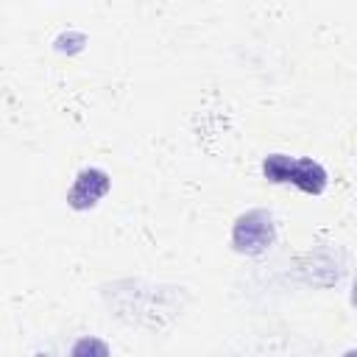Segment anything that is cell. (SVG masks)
I'll use <instances>...</instances> for the list:
<instances>
[{
  "label": "cell",
  "instance_id": "cell-1",
  "mask_svg": "<svg viewBox=\"0 0 357 357\" xmlns=\"http://www.w3.org/2000/svg\"><path fill=\"white\" fill-rule=\"evenodd\" d=\"M276 240V223L268 209H248L231 226V245L240 254H265Z\"/></svg>",
  "mask_w": 357,
  "mask_h": 357
},
{
  "label": "cell",
  "instance_id": "cell-2",
  "mask_svg": "<svg viewBox=\"0 0 357 357\" xmlns=\"http://www.w3.org/2000/svg\"><path fill=\"white\" fill-rule=\"evenodd\" d=\"M109 187H112V178H109L106 170H100V167H84L75 176L70 192H67V204L73 209H89V206H95L109 192Z\"/></svg>",
  "mask_w": 357,
  "mask_h": 357
},
{
  "label": "cell",
  "instance_id": "cell-3",
  "mask_svg": "<svg viewBox=\"0 0 357 357\" xmlns=\"http://www.w3.org/2000/svg\"><path fill=\"white\" fill-rule=\"evenodd\" d=\"M326 170L315 162V159H310V156H304V159H296V165H293V173H290V181L301 190V192H307V195H321L324 190H326Z\"/></svg>",
  "mask_w": 357,
  "mask_h": 357
},
{
  "label": "cell",
  "instance_id": "cell-4",
  "mask_svg": "<svg viewBox=\"0 0 357 357\" xmlns=\"http://www.w3.org/2000/svg\"><path fill=\"white\" fill-rule=\"evenodd\" d=\"M293 165H296L293 156H287V153H271V156H265V162H262V173H265L268 181L282 184V181H290Z\"/></svg>",
  "mask_w": 357,
  "mask_h": 357
},
{
  "label": "cell",
  "instance_id": "cell-5",
  "mask_svg": "<svg viewBox=\"0 0 357 357\" xmlns=\"http://www.w3.org/2000/svg\"><path fill=\"white\" fill-rule=\"evenodd\" d=\"M70 357H112V351H109L106 340L86 335V337H78V340L73 343Z\"/></svg>",
  "mask_w": 357,
  "mask_h": 357
},
{
  "label": "cell",
  "instance_id": "cell-6",
  "mask_svg": "<svg viewBox=\"0 0 357 357\" xmlns=\"http://www.w3.org/2000/svg\"><path fill=\"white\" fill-rule=\"evenodd\" d=\"M351 304L357 307V279H354V284H351Z\"/></svg>",
  "mask_w": 357,
  "mask_h": 357
},
{
  "label": "cell",
  "instance_id": "cell-7",
  "mask_svg": "<svg viewBox=\"0 0 357 357\" xmlns=\"http://www.w3.org/2000/svg\"><path fill=\"white\" fill-rule=\"evenodd\" d=\"M340 357H357V349H349V351H343Z\"/></svg>",
  "mask_w": 357,
  "mask_h": 357
}]
</instances>
